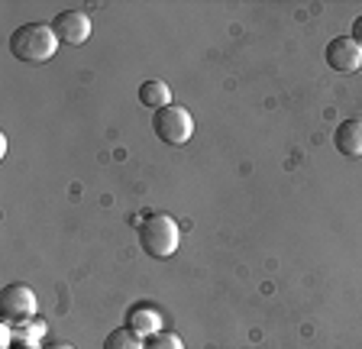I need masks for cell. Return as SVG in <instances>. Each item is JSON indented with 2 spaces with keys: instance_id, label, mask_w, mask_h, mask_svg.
Instances as JSON below:
<instances>
[{
  "instance_id": "1",
  "label": "cell",
  "mask_w": 362,
  "mask_h": 349,
  "mask_svg": "<svg viewBox=\"0 0 362 349\" xmlns=\"http://www.w3.org/2000/svg\"><path fill=\"white\" fill-rule=\"evenodd\" d=\"M10 55L23 65H45L49 59H55L59 49V36L52 26L45 23H23L10 32Z\"/></svg>"
},
{
  "instance_id": "2",
  "label": "cell",
  "mask_w": 362,
  "mask_h": 349,
  "mask_svg": "<svg viewBox=\"0 0 362 349\" xmlns=\"http://www.w3.org/2000/svg\"><path fill=\"white\" fill-rule=\"evenodd\" d=\"M181 243V227L168 213H146V220L139 223V246L149 259H168L175 256Z\"/></svg>"
},
{
  "instance_id": "3",
  "label": "cell",
  "mask_w": 362,
  "mask_h": 349,
  "mask_svg": "<svg viewBox=\"0 0 362 349\" xmlns=\"http://www.w3.org/2000/svg\"><path fill=\"white\" fill-rule=\"evenodd\" d=\"M152 129H156V136L162 139V143L185 146L194 136V117H191V110H185V107L168 104L152 117Z\"/></svg>"
},
{
  "instance_id": "4",
  "label": "cell",
  "mask_w": 362,
  "mask_h": 349,
  "mask_svg": "<svg viewBox=\"0 0 362 349\" xmlns=\"http://www.w3.org/2000/svg\"><path fill=\"white\" fill-rule=\"evenodd\" d=\"M36 291L30 285H7L0 291V317L10 320V324H20V320L36 317Z\"/></svg>"
},
{
  "instance_id": "5",
  "label": "cell",
  "mask_w": 362,
  "mask_h": 349,
  "mask_svg": "<svg viewBox=\"0 0 362 349\" xmlns=\"http://www.w3.org/2000/svg\"><path fill=\"white\" fill-rule=\"evenodd\" d=\"M49 26L65 46H84L90 39V16L84 10H62V13H55V20Z\"/></svg>"
},
{
  "instance_id": "6",
  "label": "cell",
  "mask_w": 362,
  "mask_h": 349,
  "mask_svg": "<svg viewBox=\"0 0 362 349\" xmlns=\"http://www.w3.org/2000/svg\"><path fill=\"white\" fill-rule=\"evenodd\" d=\"M324 59L333 71H343V75H346V71H359L362 69V46L349 36H337L327 42Z\"/></svg>"
},
{
  "instance_id": "7",
  "label": "cell",
  "mask_w": 362,
  "mask_h": 349,
  "mask_svg": "<svg viewBox=\"0 0 362 349\" xmlns=\"http://www.w3.org/2000/svg\"><path fill=\"white\" fill-rule=\"evenodd\" d=\"M123 324L133 330L136 336H143V340H149V336H156V333H162V311L158 307H152V304H133L127 311V320Z\"/></svg>"
},
{
  "instance_id": "8",
  "label": "cell",
  "mask_w": 362,
  "mask_h": 349,
  "mask_svg": "<svg viewBox=\"0 0 362 349\" xmlns=\"http://www.w3.org/2000/svg\"><path fill=\"white\" fill-rule=\"evenodd\" d=\"M333 146H337L346 159H362V117H349L337 126L333 133Z\"/></svg>"
},
{
  "instance_id": "9",
  "label": "cell",
  "mask_w": 362,
  "mask_h": 349,
  "mask_svg": "<svg viewBox=\"0 0 362 349\" xmlns=\"http://www.w3.org/2000/svg\"><path fill=\"white\" fill-rule=\"evenodd\" d=\"M139 104L149 107L152 114H158L162 107L172 104V91H168L165 81H143L139 84Z\"/></svg>"
},
{
  "instance_id": "10",
  "label": "cell",
  "mask_w": 362,
  "mask_h": 349,
  "mask_svg": "<svg viewBox=\"0 0 362 349\" xmlns=\"http://www.w3.org/2000/svg\"><path fill=\"white\" fill-rule=\"evenodd\" d=\"M45 336V320L30 317V320H20L13 324V343H30V346H39Z\"/></svg>"
},
{
  "instance_id": "11",
  "label": "cell",
  "mask_w": 362,
  "mask_h": 349,
  "mask_svg": "<svg viewBox=\"0 0 362 349\" xmlns=\"http://www.w3.org/2000/svg\"><path fill=\"white\" fill-rule=\"evenodd\" d=\"M104 349H146V340L143 336H136L129 326H117V330L107 333Z\"/></svg>"
},
{
  "instance_id": "12",
  "label": "cell",
  "mask_w": 362,
  "mask_h": 349,
  "mask_svg": "<svg viewBox=\"0 0 362 349\" xmlns=\"http://www.w3.org/2000/svg\"><path fill=\"white\" fill-rule=\"evenodd\" d=\"M146 349H185V340L178 333H172V330H162V333L146 340Z\"/></svg>"
},
{
  "instance_id": "13",
  "label": "cell",
  "mask_w": 362,
  "mask_h": 349,
  "mask_svg": "<svg viewBox=\"0 0 362 349\" xmlns=\"http://www.w3.org/2000/svg\"><path fill=\"white\" fill-rule=\"evenodd\" d=\"M349 39H356V42L362 46V16H356V20H353V30H349Z\"/></svg>"
},
{
  "instance_id": "14",
  "label": "cell",
  "mask_w": 362,
  "mask_h": 349,
  "mask_svg": "<svg viewBox=\"0 0 362 349\" xmlns=\"http://www.w3.org/2000/svg\"><path fill=\"white\" fill-rule=\"evenodd\" d=\"M45 349H75V346H71V343H49Z\"/></svg>"
},
{
  "instance_id": "15",
  "label": "cell",
  "mask_w": 362,
  "mask_h": 349,
  "mask_svg": "<svg viewBox=\"0 0 362 349\" xmlns=\"http://www.w3.org/2000/svg\"><path fill=\"white\" fill-rule=\"evenodd\" d=\"M10 349H39V346H30V343H13Z\"/></svg>"
}]
</instances>
